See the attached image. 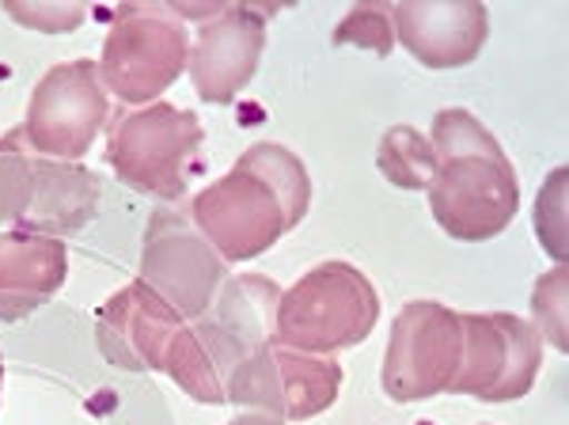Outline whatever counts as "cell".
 Instances as JSON below:
<instances>
[{"instance_id":"obj_7","label":"cell","mask_w":569,"mask_h":425,"mask_svg":"<svg viewBox=\"0 0 569 425\" xmlns=\"http://www.w3.org/2000/svg\"><path fill=\"white\" fill-rule=\"evenodd\" d=\"M463 362L460 312L437 300H410L395 316L380 384L395 403H421L448 392Z\"/></svg>"},{"instance_id":"obj_1","label":"cell","mask_w":569,"mask_h":425,"mask_svg":"<svg viewBox=\"0 0 569 425\" xmlns=\"http://www.w3.org/2000/svg\"><path fill=\"white\" fill-rule=\"evenodd\" d=\"M311 175L284 145H251L236 168L190 201V220L224 263H251L308 217Z\"/></svg>"},{"instance_id":"obj_16","label":"cell","mask_w":569,"mask_h":425,"mask_svg":"<svg viewBox=\"0 0 569 425\" xmlns=\"http://www.w3.org/2000/svg\"><path fill=\"white\" fill-rule=\"evenodd\" d=\"M240 365V357L228 349V342L217 335L213 323L206 316L194 323H182L163 357V373L176 380L190 399L198 403H228L224 399V380L228 373Z\"/></svg>"},{"instance_id":"obj_25","label":"cell","mask_w":569,"mask_h":425,"mask_svg":"<svg viewBox=\"0 0 569 425\" xmlns=\"http://www.w3.org/2000/svg\"><path fill=\"white\" fill-rule=\"evenodd\" d=\"M0 387H4V357H0Z\"/></svg>"},{"instance_id":"obj_17","label":"cell","mask_w":569,"mask_h":425,"mask_svg":"<svg viewBox=\"0 0 569 425\" xmlns=\"http://www.w3.org/2000/svg\"><path fill=\"white\" fill-rule=\"evenodd\" d=\"M278 300L281 289L262 274H243L220 289V297L213 300V316L209 323L224 335L228 346L240 357H247L251 349H259L262 342L273 338V319H278Z\"/></svg>"},{"instance_id":"obj_20","label":"cell","mask_w":569,"mask_h":425,"mask_svg":"<svg viewBox=\"0 0 569 425\" xmlns=\"http://www.w3.org/2000/svg\"><path fill=\"white\" fill-rule=\"evenodd\" d=\"M566 293H569V270L558 266V270L543 274L531 289V316L536 323L531 327L539 330V338L550 342L555 349L569 346V330H566Z\"/></svg>"},{"instance_id":"obj_14","label":"cell","mask_w":569,"mask_h":425,"mask_svg":"<svg viewBox=\"0 0 569 425\" xmlns=\"http://www.w3.org/2000/svg\"><path fill=\"white\" fill-rule=\"evenodd\" d=\"M69 277L61 239L34 233L0 236V323H20L39 312Z\"/></svg>"},{"instance_id":"obj_8","label":"cell","mask_w":569,"mask_h":425,"mask_svg":"<svg viewBox=\"0 0 569 425\" xmlns=\"http://www.w3.org/2000/svg\"><path fill=\"white\" fill-rule=\"evenodd\" d=\"M224 277L228 263L198 233L190 212H152L149 228H144L141 277L137 281L149 285L182 323H194L213 308Z\"/></svg>"},{"instance_id":"obj_4","label":"cell","mask_w":569,"mask_h":425,"mask_svg":"<svg viewBox=\"0 0 569 425\" xmlns=\"http://www.w3.org/2000/svg\"><path fill=\"white\" fill-rule=\"evenodd\" d=\"M190 65V31L168 4H122L107 31L99 80L130 107L160 103V96Z\"/></svg>"},{"instance_id":"obj_23","label":"cell","mask_w":569,"mask_h":425,"mask_svg":"<svg viewBox=\"0 0 569 425\" xmlns=\"http://www.w3.org/2000/svg\"><path fill=\"white\" fill-rule=\"evenodd\" d=\"M4 12L20 27H31L39 34H69L84 23V4H34V0H4Z\"/></svg>"},{"instance_id":"obj_15","label":"cell","mask_w":569,"mask_h":425,"mask_svg":"<svg viewBox=\"0 0 569 425\" xmlns=\"http://www.w3.org/2000/svg\"><path fill=\"white\" fill-rule=\"evenodd\" d=\"M99 206V179L80 164H61L39 156L34 168V198L27 217L20 220V233L34 236H69L80 233Z\"/></svg>"},{"instance_id":"obj_6","label":"cell","mask_w":569,"mask_h":425,"mask_svg":"<svg viewBox=\"0 0 569 425\" xmlns=\"http://www.w3.org/2000/svg\"><path fill=\"white\" fill-rule=\"evenodd\" d=\"M342 392L338 357H316L281 346L278 338L262 342L228 373L224 399L243 411H262L281 422H308L330 411Z\"/></svg>"},{"instance_id":"obj_22","label":"cell","mask_w":569,"mask_h":425,"mask_svg":"<svg viewBox=\"0 0 569 425\" xmlns=\"http://www.w3.org/2000/svg\"><path fill=\"white\" fill-rule=\"evenodd\" d=\"M536 236L543 251L566 266V168H555L543 179V190L536 198Z\"/></svg>"},{"instance_id":"obj_9","label":"cell","mask_w":569,"mask_h":425,"mask_svg":"<svg viewBox=\"0 0 569 425\" xmlns=\"http://www.w3.org/2000/svg\"><path fill=\"white\" fill-rule=\"evenodd\" d=\"M463 362L448 392L482 403L525 399L543 368V338L528 319L512 312H467Z\"/></svg>"},{"instance_id":"obj_18","label":"cell","mask_w":569,"mask_h":425,"mask_svg":"<svg viewBox=\"0 0 569 425\" xmlns=\"http://www.w3.org/2000/svg\"><path fill=\"white\" fill-rule=\"evenodd\" d=\"M376 164H380L383 179H391L402 190H426L437 171V156L429 137L415 126H391L380 137L376 149Z\"/></svg>"},{"instance_id":"obj_2","label":"cell","mask_w":569,"mask_h":425,"mask_svg":"<svg viewBox=\"0 0 569 425\" xmlns=\"http://www.w3.org/2000/svg\"><path fill=\"white\" fill-rule=\"evenodd\" d=\"M429 145L437 171L426 190L437 225L463 244L501 236L520 209V182L498 137L471 110L448 107L433 118Z\"/></svg>"},{"instance_id":"obj_10","label":"cell","mask_w":569,"mask_h":425,"mask_svg":"<svg viewBox=\"0 0 569 425\" xmlns=\"http://www.w3.org/2000/svg\"><path fill=\"white\" fill-rule=\"evenodd\" d=\"M107 88L99 80V61L77 58L46 69L27 103L23 134L46 160L77 164L107 126Z\"/></svg>"},{"instance_id":"obj_19","label":"cell","mask_w":569,"mask_h":425,"mask_svg":"<svg viewBox=\"0 0 569 425\" xmlns=\"http://www.w3.org/2000/svg\"><path fill=\"white\" fill-rule=\"evenodd\" d=\"M34 168H39V152L31 149L23 126L0 137V220H20L31 209L34 198Z\"/></svg>"},{"instance_id":"obj_11","label":"cell","mask_w":569,"mask_h":425,"mask_svg":"<svg viewBox=\"0 0 569 425\" xmlns=\"http://www.w3.org/2000/svg\"><path fill=\"white\" fill-rule=\"evenodd\" d=\"M266 50V8L224 4L213 20L201 23L190 46V80L206 103H232L251 85Z\"/></svg>"},{"instance_id":"obj_5","label":"cell","mask_w":569,"mask_h":425,"mask_svg":"<svg viewBox=\"0 0 569 425\" xmlns=\"http://www.w3.org/2000/svg\"><path fill=\"white\" fill-rule=\"evenodd\" d=\"M206 129L194 110L171 103H149L118 115L107 137V164L126 187L176 201L187 190L190 160L198 156Z\"/></svg>"},{"instance_id":"obj_21","label":"cell","mask_w":569,"mask_h":425,"mask_svg":"<svg viewBox=\"0 0 569 425\" xmlns=\"http://www.w3.org/2000/svg\"><path fill=\"white\" fill-rule=\"evenodd\" d=\"M338 46H365L372 53H391L395 46V23L388 4H357L346 12V20L335 27Z\"/></svg>"},{"instance_id":"obj_13","label":"cell","mask_w":569,"mask_h":425,"mask_svg":"<svg viewBox=\"0 0 569 425\" xmlns=\"http://www.w3.org/2000/svg\"><path fill=\"white\" fill-rule=\"evenodd\" d=\"M182 319L144 281L118 289L96 316V338L110 365L126 373H163V357Z\"/></svg>"},{"instance_id":"obj_3","label":"cell","mask_w":569,"mask_h":425,"mask_svg":"<svg viewBox=\"0 0 569 425\" xmlns=\"http://www.w3.org/2000/svg\"><path fill=\"white\" fill-rule=\"evenodd\" d=\"M380 319L376 285L350 263H319L281 293L273 338L289 349L335 357L372 335Z\"/></svg>"},{"instance_id":"obj_24","label":"cell","mask_w":569,"mask_h":425,"mask_svg":"<svg viewBox=\"0 0 569 425\" xmlns=\"http://www.w3.org/2000/svg\"><path fill=\"white\" fill-rule=\"evenodd\" d=\"M228 425H284L281 418H270V414H262V411H243V414H236Z\"/></svg>"},{"instance_id":"obj_12","label":"cell","mask_w":569,"mask_h":425,"mask_svg":"<svg viewBox=\"0 0 569 425\" xmlns=\"http://www.w3.org/2000/svg\"><path fill=\"white\" fill-rule=\"evenodd\" d=\"M395 39L426 69H463L490 39V16L479 0H407L391 8Z\"/></svg>"}]
</instances>
